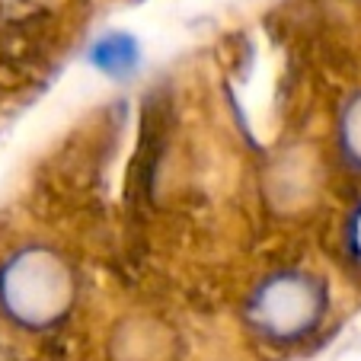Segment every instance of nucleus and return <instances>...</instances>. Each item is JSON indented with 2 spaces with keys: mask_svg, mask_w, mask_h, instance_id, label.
I'll list each match as a JSON object with an SVG mask.
<instances>
[{
  "mask_svg": "<svg viewBox=\"0 0 361 361\" xmlns=\"http://www.w3.org/2000/svg\"><path fill=\"white\" fill-rule=\"evenodd\" d=\"M179 333L154 314H128L112 326L109 361H176Z\"/></svg>",
  "mask_w": 361,
  "mask_h": 361,
  "instance_id": "7ed1b4c3",
  "label": "nucleus"
},
{
  "mask_svg": "<svg viewBox=\"0 0 361 361\" xmlns=\"http://www.w3.org/2000/svg\"><path fill=\"white\" fill-rule=\"evenodd\" d=\"M329 294L317 275L285 269L256 285L246 304V320L252 333L269 345H298L323 323Z\"/></svg>",
  "mask_w": 361,
  "mask_h": 361,
  "instance_id": "f03ea898",
  "label": "nucleus"
},
{
  "mask_svg": "<svg viewBox=\"0 0 361 361\" xmlns=\"http://www.w3.org/2000/svg\"><path fill=\"white\" fill-rule=\"evenodd\" d=\"M80 298V275L48 243L16 246L0 262V314L13 326L45 333L71 317Z\"/></svg>",
  "mask_w": 361,
  "mask_h": 361,
  "instance_id": "f257e3e1",
  "label": "nucleus"
},
{
  "mask_svg": "<svg viewBox=\"0 0 361 361\" xmlns=\"http://www.w3.org/2000/svg\"><path fill=\"white\" fill-rule=\"evenodd\" d=\"M339 147L345 160L361 166V93L352 96L339 112Z\"/></svg>",
  "mask_w": 361,
  "mask_h": 361,
  "instance_id": "39448f33",
  "label": "nucleus"
},
{
  "mask_svg": "<svg viewBox=\"0 0 361 361\" xmlns=\"http://www.w3.org/2000/svg\"><path fill=\"white\" fill-rule=\"evenodd\" d=\"M90 64L112 80H125L141 64V45L128 32H106L90 48Z\"/></svg>",
  "mask_w": 361,
  "mask_h": 361,
  "instance_id": "20e7f679",
  "label": "nucleus"
},
{
  "mask_svg": "<svg viewBox=\"0 0 361 361\" xmlns=\"http://www.w3.org/2000/svg\"><path fill=\"white\" fill-rule=\"evenodd\" d=\"M345 243H348V252L355 259L361 262V204L355 208V214L348 218V227H345Z\"/></svg>",
  "mask_w": 361,
  "mask_h": 361,
  "instance_id": "423d86ee",
  "label": "nucleus"
}]
</instances>
